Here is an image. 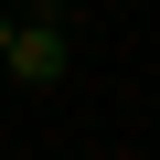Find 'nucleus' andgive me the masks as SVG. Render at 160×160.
<instances>
[{
	"label": "nucleus",
	"instance_id": "nucleus-2",
	"mask_svg": "<svg viewBox=\"0 0 160 160\" xmlns=\"http://www.w3.org/2000/svg\"><path fill=\"white\" fill-rule=\"evenodd\" d=\"M11 32H22V22H11V11H0V53H11Z\"/></svg>",
	"mask_w": 160,
	"mask_h": 160
},
{
	"label": "nucleus",
	"instance_id": "nucleus-1",
	"mask_svg": "<svg viewBox=\"0 0 160 160\" xmlns=\"http://www.w3.org/2000/svg\"><path fill=\"white\" fill-rule=\"evenodd\" d=\"M0 64H11V86H32V96H43V86H64V64H75V32H64V22H22Z\"/></svg>",
	"mask_w": 160,
	"mask_h": 160
}]
</instances>
